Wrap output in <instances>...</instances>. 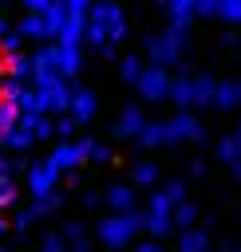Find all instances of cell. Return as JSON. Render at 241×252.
Listing matches in <instances>:
<instances>
[{"mask_svg": "<svg viewBox=\"0 0 241 252\" xmlns=\"http://www.w3.org/2000/svg\"><path fill=\"white\" fill-rule=\"evenodd\" d=\"M186 252H201V236H190L186 240Z\"/></svg>", "mask_w": 241, "mask_h": 252, "instance_id": "cell-1", "label": "cell"}]
</instances>
